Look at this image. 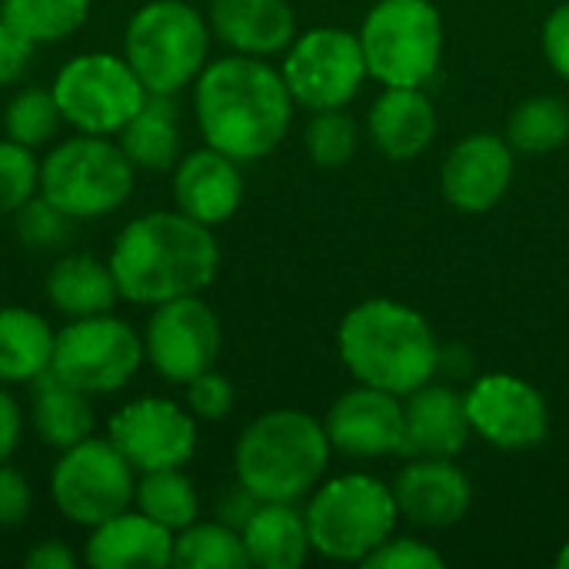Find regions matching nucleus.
<instances>
[{
  "mask_svg": "<svg viewBox=\"0 0 569 569\" xmlns=\"http://www.w3.org/2000/svg\"><path fill=\"white\" fill-rule=\"evenodd\" d=\"M210 20L187 0H147L123 30V57L147 93L177 97L210 63Z\"/></svg>",
  "mask_w": 569,
  "mask_h": 569,
  "instance_id": "nucleus-6",
  "label": "nucleus"
},
{
  "mask_svg": "<svg viewBox=\"0 0 569 569\" xmlns=\"http://www.w3.org/2000/svg\"><path fill=\"white\" fill-rule=\"evenodd\" d=\"M90 7L93 0H0V17L43 47L73 37L87 23Z\"/></svg>",
  "mask_w": 569,
  "mask_h": 569,
  "instance_id": "nucleus-32",
  "label": "nucleus"
},
{
  "mask_svg": "<svg viewBox=\"0 0 569 569\" xmlns=\"http://www.w3.org/2000/svg\"><path fill=\"white\" fill-rule=\"evenodd\" d=\"M33 50H37V43L27 40L17 27H10L0 17V87H10L27 73Z\"/></svg>",
  "mask_w": 569,
  "mask_h": 569,
  "instance_id": "nucleus-41",
  "label": "nucleus"
},
{
  "mask_svg": "<svg viewBox=\"0 0 569 569\" xmlns=\"http://www.w3.org/2000/svg\"><path fill=\"white\" fill-rule=\"evenodd\" d=\"M557 567L569 569V540L560 547V553H557Z\"/></svg>",
  "mask_w": 569,
  "mask_h": 569,
  "instance_id": "nucleus-45",
  "label": "nucleus"
},
{
  "mask_svg": "<svg viewBox=\"0 0 569 569\" xmlns=\"http://www.w3.org/2000/svg\"><path fill=\"white\" fill-rule=\"evenodd\" d=\"M470 430L497 450H533L550 433V410L543 393L517 373H483L467 393Z\"/></svg>",
  "mask_w": 569,
  "mask_h": 569,
  "instance_id": "nucleus-15",
  "label": "nucleus"
},
{
  "mask_svg": "<svg viewBox=\"0 0 569 569\" xmlns=\"http://www.w3.org/2000/svg\"><path fill=\"white\" fill-rule=\"evenodd\" d=\"M40 193V160L30 147L0 140V217H13L30 197Z\"/></svg>",
  "mask_w": 569,
  "mask_h": 569,
  "instance_id": "nucleus-36",
  "label": "nucleus"
},
{
  "mask_svg": "<svg viewBox=\"0 0 569 569\" xmlns=\"http://www.w3.org/2000/svg\"><path fill=\"white\" fill-rule=\"evenodd\" d=\"M30 510H33L30 480L17 467L0 463V530H13V527L27 523Z\"/></svg>",
  "mask_w": 569,
  "mask_h": 569,
  "instance_id": "nucleus-39",
  "label": "nucleus"
},
{
  "mask_svg": "<svg viewBox=\"0 0 569 569\" xmlns=\"http://www.w3.org/2000/svg\"><path fill=\"white\" fill-rule=\"evenodd\" d=\"M357 37L377 83L423 87L440 70L447 30L433 0H377Z\"/></svg>",
  "mask_w": 569,
  "mask_h": 569,
  "instance_id": "nucleus-8",
  "label": "nucleus"
},
{
  "mask_svg": "<svg viewBox=\"0 0 569 569\" xmlns=\"http://www.w3.org/2000/svg\"><path fill=\"white\" fill-rule=\"evenodd\" d=\"M133 507L173 533H180L183 527L200 520V493H197L193 480L183 473V467L137 473Z\"/></svg>",
  "mask_w": 569,
  "mask_h": 569,
  "instance_id": "nucleus-29",
  "label": "nucleus"
},
{
  "mask_svg": "<svg viewBox=\"0 0 569 569\" xmlns=\"http://www.w3.org/2000/svg\"><path fill=\"white\" fill-rule=\"evenodd\" d=\"M543 57L553 73L569 83V0H560L543 20Z\"/></svg>",
  "mask_w": 569,
  "mask_h": 569,
  "instance_id": "nucleus-40",
  "label": "nucleus"
},
{
  "mask_svg": "<svg viewBox=\"0 0 569 569\" xmlns=\"http://www.w3.org/2000/svg\"><path fill=\"white\" fill-rule=\"evenodd\" d=\"M207 20L230 53L263 60L283 53L300 33L290 0H210Z\"/></svg>",
  "mask_w": 569,
  "mask_h": 569,
  "instance_id": "nucleus-22",
  "label": "nucleus"
},
{
  "mask_svg": "<svg viewBox=\"0 0 569 569\" xmlns=\"http://www.w3.org/2000/svg\"><path fill=\"white\" fill-rule=\"evenodd\" d=\"M280 73L293 103L310 113L347 107L370 77L360 37L343 27H310L297 33L283 50Z\"/></svg>",
  "mask_w": 569,
  "mask_h": 569,
  "instance_id": "nucleus-12",
  "label": "nucleus"
},
{
  "mask_svg": "<svg viewBox=\"0 0 569 569\" xmlns=\"http://www.w3.org/2000/svg\"><path fill=\"white\" fill-rule=\"evenodd\" d=\"M293 107L280 67L263 57H217L193 80V117L203 143L237 163L270 157L290 133Z\"/></svg>",
  "mask_w": 569,
  "mask_h": 569,
  "instance_id": "nucleus-1",
  "label": "nucleus"
},
{
  "mask_svg": "<svg viewBox=\"0 0 569 569\" xmlns=\"http://www.w3.org/2000/svg\"><path fill=\"white\" fill-rule=\"evenodd\" d=\"M23 440V410L17 397L0 383V463H10Z\"/></svg>",
  "mask_w": 569,
  "mask_h": 569,
  "instance_id": "nucleus-42",
  "label": "nucleus"
},
{
  "mask_svg": "<svg viewBox=\"0 0 569 569\" xmlns=\"http://www.w3.org/2000/svg\"><path fill=\"white\" fill-rule=\"evenodd\" d=\"M23 567L27 569H73L77 567V553L70 543L63 540H37L27 553H23Z\"/></svg>",
  "mask_w": 569,
  "mask_h": 569,
  "instance_id": "nucleus-43",
  "label": "nucleus"
},
{
  "mask_svg": "<svg viewBox=\"0 0 569 569\" xmlns=\"http://www.w3.org/2000/svg\"><path fill=\"white\" fill-rule=\"evenodd\" d=\"M250 567L297 569L313 553L307 517L297 503H260L240 530Z\"/></svg>",
  "mask_w": 569,
  "mask_h": 569,
  "instance_id": "nucleus-26",
  "label": "nucleus"
},
{
  "mask_svg": "<svg viewBox=\"0 0 569 569\" xmlns=\"http://www.w3.org/2000/svg\"><path fill=\"white\" fill-rule=\"evenodd\" d=\"M470 417L463 393L447 383H423L403 397V447L400 457L457 460L470 443Z\"/></svg>",
  "mask_w": 569,
  "mask_h": 569,
  "instance_id": "nucleus-20",
  "label": "nucleus"
},
{
  "mask_svg": "<svg viewBox=\"0 0 569 569\" xmlns=\"http://www.w3.org/2000/svg\"><path fill=\"white\" fill-rule=\"evenodd\" d=\"M60 123H63V117H60V107H57L50 87H23L3 107V137L23 143L30 150L43 147L57 133Z\"/></svg>",
  "mask_w": 569,
  "mask_h": 569,
  "instance_id": "nucleus-33",
  "label": "nucleus"
},
{
  "mask_svg": "<svg viewBox=\"0 0 569 569\" xmlns=\"http://www.w3.org/2000/svg\"><path fill=\"white\" fill-rule=\"evenodd\" d=\"M43 297L57 313L77 320L110 313L120 300V287L107 260L93 253H60L43 277Z\"/></svg>",
  "mask_w": 569,
  "mask_h": 569,
  "instance_id": "nucleus-24",
  "label": "nucleus"
},
{
  "mask_svg": "<svg viewBox=\"0 0 569 569\" xmlns=\"http://www.w3.org/2000/svg\"><path fill=\"white\" fill-rule=\"evenodd\" d=\"M173 530L130 507L90 527L83 563L90 569H167L173 567Z\"/></svg>",
  "mask_w": 569,
  "mask_h": 569,
  "instance_id": "nucleus-21",
  "label": "nucleus"
},
{
  "mask_svg": "<svg viewBox=\"0 0 569 569\" xmlns=\"http://www.w3.org/2000/svg\"><path fill=\"white\" fill-rule=\"evenodd\" d=\"M503 137L517 153L560 150L569 140V103L553 93L527 97L523 103L510 110Z\"/></svg>",
  "mask_w": 569,
  "mask_h": 569,
  "instance_id": "nucleus-30",
  "label": "nucleus"
},
{
  "mask_svg": "<svg viewBox=\"0 0 569 569\" xmlns=\"http://www.w3.org/2000/svg\"><path fill=\"white\" fill-rule=\"evenodd\" d=\"M57 330L30 307H0V383H33L50 370Z\"/></svg>",
  "mask_w": 569,
  "mask_h": 569,
  "instance_id": "nucleus-28",
  "label": "nucleus"
},
{
  "mask_svg": "<svg viewBox=\"0 0 569 569\" xmlns=\"http://www.w3.org/2000/svg\"><path fill=\"white\" fill-rule=\"evenodd\" d=\"M257 507H260V500H257L243 483H233V487L217 500V520H223V523L243 530V523L250 520V513H253Z\"/></svg>",
  "mask_w": 569,
  "mask_h": 569,
  "instance_id": "nucleus-44",
  "label": "nucleus"
},
{
  "mask_svg": "<svg viewBox=\"0 0 569 569\" xmlns=\"http://www.w3.org/2000/svg\"><path fill=\"white\" fill-rule=\"evenodd\" d=\"M310 547L333 563H363L397 530L400 510L393 487L370 473H340L320 480L307 497Z\"/></svg>",
  "mask_w": 569,
  "mask_h": 569,
  "instance_id": "nucleus-5",
  "label": "nucleus"
},
{
  "mask_svg": "<svg viewBox=\"0 0 569 569\" xmlns=\"http://www.w3.org/2000/svg\"><path fill=\"white\" fill-rule=\"evenodd\" d=\"M137 173L117 137L77 133L40 160V197L80 223L100 220L127 207Z\"/></svg>",
  "mask_w": 569,
  "mask_h": 569,
  "instance_id": "nucleus-7",
  "label": "nucleus"
},
{
  "mask_svg": "<svg viewBox=\"0 0 569 569\" xmlns=\"http://www.w3.org/2000/svg\"><path fill=\"white\" fill-rule=\"evenodd\" d=\"M440 117L423 87H383L367 113L373 147L390 160H417L437 140Z\"/></svg>",
  "mask_w": 569,
  "mask_h": 569,
  "instance_id": "nucleus-23",
  "label": "nucleus"
},
{
  "mask_svg": "<svg viewBox=\"0 0 569 569\" xmlns=\"http://www.w3.org/2000/svg\"><path fill=\"white\" fill-rule=\"evenodd\" d=\"M303 143H307V153L317 167L323 170H337V167H347L353 157H357V147H360V127L357 120L347 113V107H337V110H317L307 123V133H303Z\"/></svg>",
  "mask_w": 569,
  "mask_h": 569,
  "instance_id": "nucleus-34",
  "label": "nucleus"
},
{
  "mask_svg": "<svg viewBox=\"0 0 569 569\" xmlns=\"http://www.w3.org/2000/svg\"><path fill=\"white\" fill-rule=\"evenodd\" d=\"M323 430L330 447L353 460H377L400 453L403 447V397L387 393L370 383H357L340 393L327 417Z\"/></svg>",
  "mask_w": 569,
  "mask_h": 569,
  "instance_id": "nucleus-16",
  "label": "nucleus"
},
{
  "mask_svg": "<svg viewBox=\"0 0 569 569\" xmlns=\"http://www.w3.org/2000/svg\"><path fill=\"white\" fill-rule=\"evenodd\" d=\"M30 427L50 450H67L97 430V413L90 393L70 387L53 370L40 373L30 383Z\"/></svg>",
  "mask_w": 569,
  "mask_h": 569,
  "instance_id": "nucleus-25",
  "label": "nucleus"
},
{
  "mask_svg": "<svg viewBox=\"0 0 569 569\" xmlns=\"http://www.w3.org/2000/svg\"><path fill=\"white\" fill-rule=\"evenodd\" d=\"M137 470L107 437H87L60 450L50 470V500L73 527H97L133 507Z\"/></svg>",
  "mask_w": 569,
  "mask_h": 569,
  "instance_id": "nucleus-10",
  "label": "nucleus"
},
{
  "mask_svg": "<svg viewBox=\"0 0 569 569\" xmlns=\"http://www.w3.org/2000/svg\"><path fill=\"white\" fill-rule=\"evenodd\" d=\"M513 147L497 133H470L450 147L440 167V187L450 207L463 213L493 210L513 183Z\"/></svg>",
  "mask_w": 569,
  "mask_h": 569,
  "instance_id": "nucleus-17",
  "label": "nucleus"
},
{
  "mask_svg": "<svg viewBox=\"0 0 569 569\" xmlns=\"http://www.w3.org/2000/svg\"><path fill=\"white\" fill-rule=\"evenodd\" d=\"M220 347V317L200 293L157 303L143 330L147 363L153 367L157 377L180 387L200 377L203 370H213Z\"/></svg>",
  "mask_w": 569,
  "mask_h": 569,
  "instance_id": "nucleus-13",
  "label": "nucleus"
},
{
  "mask_svg": "<svg viewBox=\"0 0 569 569\" xmlns=\"http://www.w3.org/2000/svg\"><path fill=\"white\" fill-rule=\"evenodd\" d=\"M187 387V410L203 420V423H217V420H227L233 403H237V390L230 383V377L217 373L213 370H203L200 377H193Z\"/></svg>",
  "mask_w": 569,
  "mask_h": 569,
  "instance_id": "nucleus-37",
  "label": "nucleus"
},
{
  "mask_svg": "<svg viewBox=\"0 0 569 569\" xmlns=\"http://www.w3.org/2000/svg\"><path fill=\"white\" fill-rule=\"evenodd\" d=\"M143 363V333L110 310L60 327L50 370L90 397H107L123 390Z\"/></svg>",
  "mask_w": 569,
  "mask_h": 569,
  "instance_id": "nucleus-11",
  "label": "nucleus"
},
{
  "mask_svg": "<svg viewBox=\"0 0 569 569\" xmlns=\"http://www.w3.org/2000/svg\"><path fill=\"white\" fill-rule=\"evenodd\" d=\"M77 223L70 213H63L60 207H53L47 197H30L17 213H13V233L23 247H30L33 253H63L73 237H77Z\"/></svg>",
  "mask_w": 569,
  "mask_h": 569,
  "instance_id": "nucleus-35",
  "label": "nucleus"
},
{
  "mask_svg": "<svg viewBox=\"0 0 569 569\" xmlns=\"http://www.w3.org/2000/svg\"><path fill=\"white\" fill-rule=\"evenodd\" d=\"M120 300L157 307L177 297L203 293L220 270V243L213 227L173 210L133 217L107 257Z\"/></svg>",
  "mask_w": 569,
  "mask_h": 569,
  "instance_id": "nucleus-2",
  "label": "nucleus"
},
{
  "mask_svg": "<svg viewBox=\"0 0 569 569\" xmlns=\"http://www.w3.org/2000/svg\"><path fill=\"white\" fill-rule=\"evenodd\" d=\"M173 207L197 223L220 227L243 203V173L240 163L213 147H197L177 160L170 170Z\"/></svg>",
  "mask_w": 569,
  "mask_h": 569,
  "instance_id": "nucleus-19",
  "label": "nucleus"
},
{
  "mask_svg": "<svg viewBox=\"0 0 569 569\" xmlns=\"http://www.w3.org/2000/svg\"><path fill=\"white\" fill-rule=\"evenodd\" d=\"M173 567L243 569L250 567V560L237 527L223 520H193L173 537Z\"/></svg>",
  "mask_w": 569,
  "mask_h": 569,
  "instance_id": "nucleus-31",
  "label": "nucleus"
},
{
  "mask_svg": "<svg viewBox=\"0 0 569 569\" xmlns=\"http://www.w3.org/2000/svg\"><path fill=\"white\" fill-rule=\"evenodd\" d=\"M50 90L63 123L93 137H117L147 100V87L127 57L103 50L70 57L57 70Z\"/></svg>",
  "mask_w": 569,
  "mask_h": 569,
  "instance_id": "nucleus-9",
  "label": "nucleus"
},
{
  "mask_svg": "<svg viewBox=\"0 0 569 569\" xmlns=\"http://www.w3.org/2000/svg\"><path fill=\"white\" fill-rule=\"evenodd\" d=\"M337 350L357 383L407 397L437 380L443 347L430 320L390 297L357 303L337 330Z\"/></svg>",
  "mask_w": 569,
  "mask_h": 569,
  "instance_id": "nucleus-3",
  "label": "nucleus"
},
{
  "mask_svg": "<svg viewBox=\"0 0 569 569\" xmlns=\"http://www.w3.org/2000/svg\"><path fill=\"white\" fill-rule=\"evenodd\" d=\"M197 417L170 397H137L107 420V440L137 473L187 467L197 453Z\"/></svg>",
  "mask_w": 569,
  "mask_h": 569,
  "instance_id": "nucleus-14",
  "label": "nucleus"
},
{
  "mask_svg": "<svg viewBox=\"0 0 569 569\" xmlns=\"http://www.w3.org/2000/svg\"><path fill=\"white\" fill-rule=\"evenodd\" d=\"M393 497L403 520L427 530H450L470 513L473 487L453 460L420 457L397 473Z\"/></svg>",
  "mask_w": 569,
  "mask_h": 569,
  "instance_id": "nucleus-18",
  "label": "nucleus"
},
{
  "mask_svg": "<svg viewBox=\"0 0 569 569\" xmlns=\"http://www.w3.org/2000/svg\"><path fill=\"white\" fill-rule=\"evenodd\" d=\"M360 567L370 569H440L447 567L443 553H437L430 543L413 537H390L380 543Z\"/></svg>",
  "mask_w": 569,
  "mask_h": 569,
  "instance_id": "nucleus-38",
  "label": "nucleus"
},
{
  "mask_svg": "<svg viewBox=\"0 0 569 569\" xmlns=\"http://www.w3.org/2000/svg\"><path fill=\"white\" fill-rule=\"evenodd\" d=\"M330 453L323 420L290 407L267 410L237 437L233 473L260 503H297L317 490Z\"/></svg>",
  "mask_w": 569,
  "mask_h": 569,
  "instance_id": "nucleus-4",
  "label": "nucleus"
},
{
  "mask_svg": "<svg viewBox=\"0 0 569 569\" xmlns=\"http://www.w3.org/2000/svg\"><path fill=\"white\" fill-rule=\"evenodd\" d=\"M117 143L123 147L130 163L143 173L173 170L177 160L183 157V130H180L177 97L147 93L143 107L117 133Z\"/></svg>",
  "mask_w": 569,
  "mask_h": 569,
  "instance_id": "nucleus-27",
  "label": "nucleus"
}]
</instances>
